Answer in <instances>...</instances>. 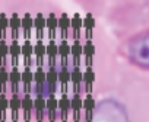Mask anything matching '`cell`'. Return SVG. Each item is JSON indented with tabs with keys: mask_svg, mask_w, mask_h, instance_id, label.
I'll return each instance as SVG.
<instances>
[{
	"mask_svg": "<svg viewBox=\"0 0 149 122\" xmlns=\"http://www.w3.org/2000/svg\"><path fill=\"white\" fill-rule=\"evenodd\" d=\"M58 29H60L61 41H67V32H69V29H72L70 18L67 16V13H61L60 15V18H58Z\"/></svg>",
	"mask_w": 149,
	"mask_h": 122,
	"instance_id": "7c38bea8",
	"label": "cell"
},
{
	"mask_svg": "<svg viewBox=\"0 0 149 122\" xmlns=\"http://www.w3.org/2000/svg\"><path fill=\"white\" fill-rule=\"evenodd\" d=\"M70 80H72V70H69L67 67H61L58 70V83L64 89L63 93H66V87H67V83H70Z\"/></svg>",
	"mask_w": 149,
	"mask_h": 122,
	"instance_id": "cb8c5ba5",
	"label": "cell"
},
{
	"mask_svg": "<svg viewBox=\"0 0 149 122\" xmlns=\"http://www.w3.org/2000/svg\"><path fill=\"white\" fill-rule=\"evenodd\" d=\"M45 74L47 71L44 70V67H37V70L34 71V83L35 86H41L45 83Z\"/></svg>",
	"mask_w": 149,
	"mask_h": 122,
	"instance_id": "f1b7e54d",
	"label": "cell"
},
{
	"mask_svg": "<svg viewBox=\"0 0 149 122\" xmlns=\"http://www.w3.org/2000/svg\"><path fill=\"white\" fill-rule=\"evenodd\" d=\"M73 122H81V121H79V119H74V121H73Z\"/></svg>",
	"mask_w": 149,
	"mask_h": 122,
	"instance_id": "d6a6232c",
	"label": "cell"
},
{
	"mask_svg": "<svg viewBox=\"0 0 149 122\" xmlns=\"http://www.w3.org/2000/svg\"><path fill=\"white\" fill-rule=\"evenodd\" d=\"M37 122H44V121H37Z\"/></svg>",
	"mask_w": 149,
	"mask_h": 122,
	"instance_id": "f35d334b",
	"label": "cell"
},
{
	"mask_svg": "<svg viewBox=\"0 0 149 122\" xmlns=\"http://www.w3.org/2000/svg\"><path fill=\"white\" fill-rule=\"evenodd\" d=\"M12 122H19V121H18V119H13V121H12Z\"/></svg>",
	"mask_w": 149,
	"mask_h": 122,
	"instance_id": "d590c367",
	"label": "cell"
},
{
	"mask_svg": "<svg viewBox=\"0 0 149 122\" xmlns=\"http://www.w3.org/2000/svg\"><path fill=\"white\" fill-rule=\"evenodd\" d=\"M72 45L67 41H61L58 45V57L61 58V67H67V58L70 57Z\"/></svg>",
	"mask_w": 149,
	"mask_h": 122,
	"instance_id": "ac0fdd59",
	"label": "cell"
},
{
	"mask_svg": "<svg viewBox=\"0 0 149 122\" xmlns=\"http://www.w3.org/2000/svg\"><path fill=\"white\" fill-rule=\"evenodd\" d=\"M72 103V110H73V119H79L81 110L84 109V99L81 97V95H73V97L70 99Z\"/></svg>",
	"mask_w": 149,
	"mask_h": 122,
	"instance_id": "d6986e66",
	"label": "cell"
},
{
	"mask_svg": "<svg viewBox=\"0 0 149 122\" xmlns=\"http://www.w3.org/2000/svg\"><path fill=\"white\" fill-rule=\"evenodd\" d=\"M22 54V45L18 41H12L9 45V57L12 58V66L16 67L18 66V58Z\"/></svg>",
	"mask_w": 149,
	"mask_h": 122,
	"instance_id": "e0dca14e",
	"label": "cell"
},
{
	"mask_svg": "<svg viewBox=\"0 0 149 122\" xmlns=\"http://www.w3.org/2000/svg\"><path fill=\"white\" fill-rule=\"evenodd\" d=\"M48 122H56V121H53V119H50V121H48Z\"/></svg>",
	"mask_w": 149,
	"mask_h": 122,
	"instance_id": "8d00e7d4",
	"label": "cell"
},
{
	"mask_svg": "<svg viewBox=\"0 0 149 122\" xmlns=\"http://www.w3.org/2000/svg\"><path fill=\"white\" fill-rule=\"evenodd\" d=\"M9 83H10V86H12V90H13V93L12 95H15V93H18V86L22 83V71L18 69V67H13L10 71H9Z\"/></svg>",
	"mask_w": 149,
	"mask_h": 122,
	"instance_id": "2e32d148",
	"label": "cell"
},
{
	"mask_svg": "<svg viewBox=\"0 0 149 122\" xmlns=\"http://www.w3.org/2000/svg\"><path fill=\"white\" fill-rule=\"evenodd\" d=\"M58 55V45L56 44V41H50L47 44V49H45V57H48V64L50 69L56 67V58Z\"/></svg>",
	"mask_w": 149,
	"mask_h": 122,
	"instance_id": "9c48e42d",
	"label": "cell"
},
{
	"mask_svg": "<svg viewBox=\"0 0 149 122\" xmlns=\"http://www.w3.org/2000/svg\"><path fill=\"white\" fill-rule=\"evenodd\" d=\"M70 25H72V31H73V39L79 41L81 38V31L84 28V19L81 18L79 13H74L73 18L70 19Z\"/></svg>",
	"mask_w": 149,
	"mask_h": 122,
	"instance_id": "30bf717a",
	"label": "cell"
},
{
	"mask_svg": "<svg viewBox=\"0 0 149 122\" xmlns=\"http://www.w3.org/2000/svg\"><path fill=\"white\" fill-rule=\"evenodd\" d=\"M32 83H34V71L29 67H25L22 70V84L25 87V93H29Z\"/></svg>",
	"mask_w": 149,
	"mask_h": 122,
	"instance_id": "7402d4cb",
	"label": "cell"
},
{
	"mask_svg": "<svg viewBox=\"0 0 149 122\" xmlns=\"http://www.w3.org/2000/svg\"><path fill=\"white\" fill-rule=\"evenodd\" d=\"M56 110H58V99L51 95L45 99V112L48 113V119L56 121Z\"/></svg>",
	"mask_w": 149,
	"mask_h": 122,
	"instance_id": "9a60e30c",
	"label": "cell"
},
{
	"mask_svg": "<svg viewBox=\"0 0 149 122\" xmlns=\"http://www.w3.org/2000/svg\"><path fill=\"white\" fill-rule=\"evenodd\" d=\"M45 82L53 86V87H57V83H58V71L56 69H48L47 70V74H45Z\"/></svg>",
	"mask_w": 149,
	"mask_h": 122,
	"instance_id": "83f0119b",
	"label": "cell"
},
{
	"mask_svg": "<svg viewBox=\"0 0 149 122\" xmlns=\"http://www.w3.org/2000/svg\"><path fill=\"white\" fill-rule=\"evenodd\" d=\"M94 82H95V73H94L92 67H86V70L84 71V83L88 87V93H91Z\"/></svg>",
	"mask_w": 149,
	"mask_h": 122,
	"instance_id": "484cf974",
	"label": "cell"
},
{
	"mask_svg": "<svg viewBox=\"0 0 149 122\" xmlns=\"http://www.w3.org/2000/svg\"><path fill=\"white\" fill-rule=\"evenodd\" d=\"M21 109H22V112H24V121H31V118H32V110H34V99H32L31 93H24Z\"/></svg>",
	"mask_w": 149,
	"mask_h": 122,
	"instance_id": "3957f363",
	"label": "cell"
},
{
	"mask_svg": "<svg viewBox=\"0 0 149 122\" xmlns=\"http://www.w3.org/2000/svg\"><path fill=\"white\" fill-rule=\"evenodd\" d=\"M72 83H73V86H74V95H79V87H81V84L84 83V71L79 69V67H74L73 70H72V80H70Z\"/></svg>",
	"mask_w": 149,
	"mask_h": 122,
	"instance_id": "44dd1931",
	"label": "cell"
},
{
	"mask_svg": "<svg viewBox=\"0 0 149 122\" xmlns=\"http://www.w3.org/2000/svg\"><path fill=\"white\" fill-rule=\"evenodd\" d=\"M9 109V97L6 95H2L0 93V121H3L5 119V113L6 110Z\"/></svg>",
	"mask_w": 149,
	"mask_h": 122,
	"instance_id": "f546056e",
	"label": "cell"
},
{
	"mask_svg": "<svg viewBox=\"0 0 149 122\" xmlns=\"http://www.w3.org/2000/svg\"><path fill=\"white\" fill-rule=\"evenodd\" d=\"M95 54V47L92 44V41H86V44L84 45V55L85 58H92Z\"/></svg>",
	"mask_w": 149,
	"mask_h": 122,
	"instance_id": "1f68e13d",
	"label": "cell"
},
{
	"mask_svg": "<svg viewBox=\"0 0 149 122\" xmlns=\"http://www.w3.org/2000/svg\"><path fill=\"white\" fill-rule=\"evenodd\" d=\"M58 110L61 112V119H67V112L72 110V103H70V99L67 96V93H63L61 97L58 99Z\"/></svg>",
	"mask_w": 149,
	"mask_h": 122,
	"instance_id": "ffe728a7",
	"label": "cell"
},
{
	"mask_svg": "<svg viewBox=\"0 0 149 122\" xmlns=\"http://www.w3.org/2000/svg\"><path fill=\"white\" fill-rule=\"evenodd\" d=\"M9 29H10L12 41H18L19 32L22 29V18L18 13H12V16L9 18Z\"/></svg>",
	"mask_w": 149,
	"mask_h": 122,
	"instance_id": "7a4b0ae2",
	"label": "cell"
},
{
	"mask_svg": "<svg viewBox=\"0 0 149 122\" xmlns=\"http://www.w3.org/2000/svg\"><path fill=\"white\" fill-rule=\"evenodd\" d=\"M0 122H6V121H5V119H3V121H0Z\"/></svg>",
	"mask_w": 149,
	"mask_h": 122,
	"instance_id": "74e56055",
	"label": "cell"
},
{
	"mask_svg": "<svg viewBox=\"0 0 149 122\" xmlns=\"http://www.w3.org/2000/svg\"><path fill=\"white\" fill-rule=\"evenodd\" d=\"M8 29H9V18L6 13H0V41H5Z\"/></svg>",
	"mask_w": 149,
	"mask_h": 122,
	"instance_id": "4316f807",
	"label": "cell"
},
{
	"mask_svg": "<svg viewBox=\"0 0 149 122\" xmlns=\"http://www.w3.org/2000/svg\"><path fill=\"white\" fill-rule=\"evenodd\" d=\"M9 71L6 67L0 69V87H2V95H5V86L6 83H9Z\"/></svg>",
	"mask_w": 149,
	"mask_h": 122,
	"instance_id": "4dcf8cb0",
	"label": "cell"
},
{
	"mask_svg": "<svg viewBox=\"0 0 149 122\" xmlns=\"http://www.w3.org/2000/svg\"><path fill=\"white\" fill-rule=\"evenodd\" d=\"M47 28L45 25V18L41 12H38L34 18V29H35V36L37 41H42L44 39V29Z\"/></svg>",
	"mask_w": 149,
	"mask_h": 122,
	"instance_id": "5b68a950",
	"label": "cell"
},
{
	"mask_svg": "<svg viewBox=\"0 0 149 122\" xmlns=\"http://www.w3.org/2000/svg\"><path fill=\"white\" fill-rule=\"evenodd\" d=\"M84 28L86 29V35H85L86 41H91V38H92V31H94V28H95V19H94L92 13H86V16H85V19H84Z\"/></svg>",
	"mask_w": 149,
	"mask_h": 122,
	"instance_id": "603a6c76",
	"label": "cell"
},
{
	"mask_svg": "<svg viewBox=\"0 0 149 122\" xmlns=\"http://www.w3.org/2000/svg\"><path fill=\"white\" fill-rule=\"evenodd\" d=\"M70 55H72V58H73V66H74V67H79V64H81V57L84 55V45L81 44V41H74V42L72 44Z\"/></svg>",
	"mask_w": 149,
	"mask_h": 122,
	"instance_id": "8fae6325",
	"label": "cell"
},
{
	"mask_svg": "<svg viewBox=\"0 0 149 122\" xmlns=\"http://www.w3.org/2000/svg\"><path fill=\"white\" fill-rule=\"evenodd\" d=\"M24 122H31V121H24Z\"/></svg>",
	"mask_w": 149,
	"mask_h": 122,
	"instance_id": "ab89813d",
	"label": "cell"
},
{
	"mask_svg": "<svg viewBox=\"0 0 149 122\" xmlns=\"http://www.w3.org/2000/svg\"><path fill=\"white\" fill-rule=\"evenodd\" d=\"M34 112L37 121H44V112H45V97L44 96H35L34 97Z\"/></svg>",
	"mask_w": 149,
	"mask_h": 122,
	"instance_id": "5bb4252c",
	"label": "cell"
},
{
	"mask_svg": "<svg viewBox=\"0 0 149 122\" xmlns=\"http://www.w3.org/2000/svg\"><path fill=\"white\" fill-rule=\"evenodd\" d=\"M86 122H92V119H86Z\"/></svg>",
	"mask_w": 149,
	"mask_h": 122,
	"instance_id": "e575fe53",
	"label": "cell"
},
{
	"mask_svg": "<svg viewBox=\"0 0 149 122\" xmlns=\"http://www.w3.org/2000/svg\"><path fill=\"white\" fill-rule=\"evenodd\" d=\"M21 105H22V97L19 96V93L12 95L10 99H9V109H10V112H12V121H13V119H19L18 113H19V110H21Z\"/></svg>",
	"mask_w": 149,
	"mask_h": 122,
	"instance_id": "4fadbf2b",
	"label": "cell"
},
{
	"mask_svg": "<svg viewBox=\"0 0 149 122\" xmlns=\"http://www.w3.org/2000/svg\"><path fill=\"white\" fill-rule=\"evenodd\" d=\"M21 55L24 57V64H25V67H29V69H31V66H32V63H34V60H32L34 45H32V42H31L29 39H25V41H24V44H22V54H21Z\"/></svg>",
	"mask_w": 149,
	"mask_h": 122,
	"instance_id": "277c9868",
	"label": "cell"
},
{
	"mask_svg": "<svg viewBox=\"0 0 149 122\" xmlns=\"http://www.w3.org/2000/svg\"><path fill=\"white\" fill-rule=\"evenodd\" d=\"M32 28H34V18L31 13H25L22 16V32H24V38L29 39L32 38Z\"/></svg>",
	"mask_w": 149,
	"mask_h": 122,
	"instance_id": "52a82bcc",
	"label": "cell"
},
{
	"mask_svg": "<svg viewBox=\"0 0 149 122\" xmlns=\"http://www.w3.org/2000/svg\"><path fill=\"white\" fill-rule=\"evenodd\" d=\"M45 49H47V45L44 44V41H37L34 44V55H35V63H37V67H44V58H45Z\"/></svg>",
	"mask_w": 149,
	"mask_h": 122,
	"instance_id": "8992f818",
	"label": "cell"
},
{
	"mask_svg": "<svg viewBox=\"0 0 149 122\" xmlns=\"http://www.w3.org/2000/svg\"><path fill=\"white\" fill-rule=\"evenodd\" d=\"M45 25L48 31V38L50 41H56V31L58 29V19L56 18V13H50L48 18H45Z\"/></svg>",
	"mask_w": 149,
	"mask_h": 122,
	"instance_id": "ba28073f",
	"label": "cell"
},
{
	"mask_svg": "<svg viewBox=\"0 0 149 122\" xmlns=\"http://www.w3.org/2000/svg\"><path fill=\"white\" fill-rule=\"evenodd\" d=\"M61 122H67V119H61Z\"/></svg>",
	"mask_w": 149,
	"mask_h": 122,
	"instance_id": "836d02e7",
	"label": "cell"
},
{
	"mask_svg": "<svg viewBox=\"0 0 149 122\" xmlns=\"http://www.w3.org/2000/svg\"><path fill=\"white\" fill-rule=\"evenodd\" d=\"M84 109L86 110V119H92V112L95 109V99L91 93H88L86 97L84 99Z\"/></svg>",
	"mask_w": 149,
	"mask_h": 122,
	"instance_id": "d4e9b609",
	"label": "cell"
},
{
	"mask_svg": "<svg viewBox=\"0 0 149 122\" xmlns=\"http://www.w3.org/2000/svg\"><path fill=\"white\" fill-rule=\"evenodd\" d=\"M124 52L133 64L149 70V31L132 38L126 44Z\"/></svg>",
	"mask_w": 149,
	"mask_h": 122,
	"instance_id": "6da1fadb",
	"label": "cell"
}]
</instances>
